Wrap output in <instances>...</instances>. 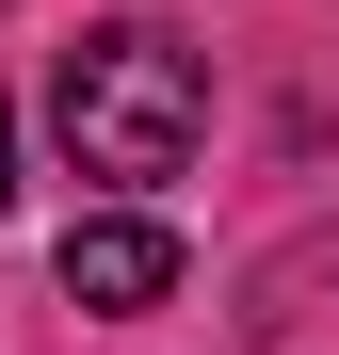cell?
<instances>
[{
	"mask_svg": "<svg viewBox=\"0 0 339 355\" xmlns=\"http://www.w3.org/2000/svg\"><path fill=\"white\" fill-rule=\"evenodd\" d=\"M49 130H65L81 178H113V194H146V178H178L194 130H210V81L178 33H81L65 81H49Z\"/></svg>",
	"mask_w": 339,
	"mask_h": 355,
	"instance_id": "obj_1",
	"label": "cell"
},
{
	"mask_svg": "<svg viewBox=\"0 0 339 355\" xmlns=\"http://www.w3.org/2000/svg\"><path fill=\"white\" fill-rule=\"evenodd\" d=\"M162 291H178V243H162L146 210L65 226V307H162Z\"/></svg>",
	"mask_w": 339,
	"mask_h": 355,
	"instance_id": "obj_2",
	"label": "cell"
},
{
	"mask_svg": "<svg viewBox=\"0 0 339 355\" xmlns=\"http://www.w3.org/2000/svg\"><path fill=\"white\" fill-rule=\"evenodd\" d=\"M0 194H17V113H0Z\"/></svg>",
	"mask_w": 339,
	"mask_h": 355,
	"instance_id": "obj_3",
	"label": "cell"
}]
</instances>
